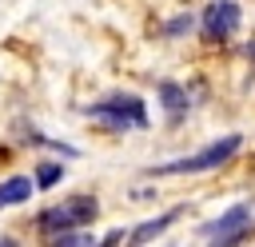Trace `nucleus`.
I'll return each mask as SVG.
<instances>
[{"mask_svg":"<svg viewBox=\"0 0 255 247\" xmlns=\"http://www.w3.org/2000/svg\"><path fill=\"white\" fill-rule=\"evenodd\" d=\"M96 215H100L96 195H68L64 203H48V207L36 211V231L48 239V235H60V231H72V227H88Z\"/></svg>","mask_w":255,"mask_h":247,"instance_id":"obj_1","label":"nucleus"},{"mask_svg":"<svg viewBox=\"0 0 255 247\" xmlns=\"http://www.w3.org/2000/svg\"><path fill=\"white\" fill-rule=\"evenodd\" d=\"M243 135H219L211 139L207 147H199L195 155H183V159H167V163H155L147 175H199V171H211L219 163H227L235 151H239Z\"/></svg>","mask_w":255,"mask_h":247,"instance_id":"obj_2","label":"nucleus"},{"mask_svg":"<svg viewBox=\"0 0 255 247\" xmlns=\"http://www.w3.org/2000/svg\"><path fill=\"white\" fill-rule=\"evenodd\" d=\"M251 223H255V207H251V203H235V207H227L219 219L203 223L199 235L207 239V247H239V243L247 239Z\"/></svg>","mask_w":255,"mask_h":247,"instance_id":"obj_3","label":"nucleus"},{"mask_svg":"<svg viewBox=\"0 0 255 247\" xmlns=\"http://www.w3.org/2000/svg\"><path fill=\"white\" fill-rule=\"evenodd\" d=\"M239 24H243V8H239L235 0H211V4L203 8V16H199V28H203V36H207L211 44L231 40V36L239 32Z\"/></svg>","mask_w":255,"mask_h":247,"instance_id":"obj_4","label":"nucleus"},{"mask_svg":"<svg viewBox=\"0 0 255 247\" xmlns=\"http://www.w3.org/2000/svg\"><path fill=\"white\" fill-rule=\"evenodd\" d=\"M84 116H88L92 124L108 127V131H128V127H135V124L128 120V112L120 108V100H116V96H108V100H96V104H88V108H84Z\"/></svg>","mask_w":255,"mask_h":247,"instance_id":"obj_5","label":"nucleus"},{"mask_svg":"<svg viewBox=\"0 0 255 247\" xmlns=\"http://www.w3.org/2000/svg\"><path fill=\"white\" fill-rule=\"evenodd\" d=\"M179 215H183V203H179V207H167L163 215H151V219H143L139 227H131V239H128V243H131V247H143V243H151V239H155V235H163V231H167V227H171Z\"/></svg>","mask_w":255,"mask_h":247,"instance_id":"obj_6","label":"nucleus"},{"mask_svg":"<svg viewBox=\"0 0 255 247\" xmlns=\"http://www.w3.org/2000/svg\"><path fill=\"white\" fill-rule=\"evenodd\" d=\"M155 96H159V108H163L171 120H179V116L191 108L187 88H183V84H175V80H159V84H155Z\"/></svg>","mask_w":255,"mask_h":247,"instance_id":"obj_7","label":"nucleus"},{"mask_svg":"<svg viewBox=\"0 0 255 247\" xmlns=\"http://www.w3.org/2000/svg\"><path fill=\"white\" fill-rule=\"evenodd\" d=\"M32 191H36V183H32L28 175H4V179H0V211L28 203Z\"/></svg>","mask_w":255,"mask_h":247,"instance_id":"obj_8","label":"nucleus"},{"mask_svg":"<svg viewBox=\"0 0 255 247\" xmlns=\"http://www.w3.org/2000/svg\"><path fill=\"white\" fill-rule=\"evenodd\" d=\"M16 131H20V139H24V147H48V151H60V155H68V159H76L80 151L76 147H68V143H60V139H52V135H40L36 127H32V120L24 124H16Z\"/></svg>","mask_w":255,"mask_h":247,"instance_id":"obj_9","label":"nucleus"},{"mask_svg":"<svg viewBox=\"0 0 255 247\" xmlns=\"http://www.w3.org/2000/svg\"><path fill=\"white\" fill-rule=\"evenodd\" d=\"M32 175H36V179H32V183H36V191H52V187H60V179H64L68 171H64V163H60V159H40Z\"/></svg>","mask_w":255,"mask_h":247,"instance_id":"obj_10","label":"nucleus"},{"mask_svg":"<svg viewBox=\"0 0 255 247\" xmlns=\"http://www.w3.org/2000/svg\"><path fill=\"white\" fill-rule=\"evenodd\" d=\"M48 247H96V235L84 231V227H72V231L48 235Z\"/></svg>","mask_w":255,"mask_h":247,"instance_id":"obj_11","label":"nucleus"},{"mask_svg":"<svg viewBox=\"0 0 255 247\" xmlns=\"http://www.w3.org/2000/svg\"><path fill=\"white\" fill-rule=\"evenodd\" d=\"M195 28V16L187 12V16H175V20H167V36H183V32H191Z\"/></svg>","mask_w":255,"mask_h":247,"instance_id":"obj_12","label":"nucleus"},{"mask_svg":"<svg viewBox=\"0 0 255 247\" xmlns=\"http://www.w3.org/2000/svg\"><path fill=\"white\" fill-rule=\"evenodd\" d=\"M0 247H20V243H16L12 235H0Z\"/></svg>","mask_w":255,"mask_h":247,"instance_id":"obj_13","label":"nucleus"}]
</instances>
